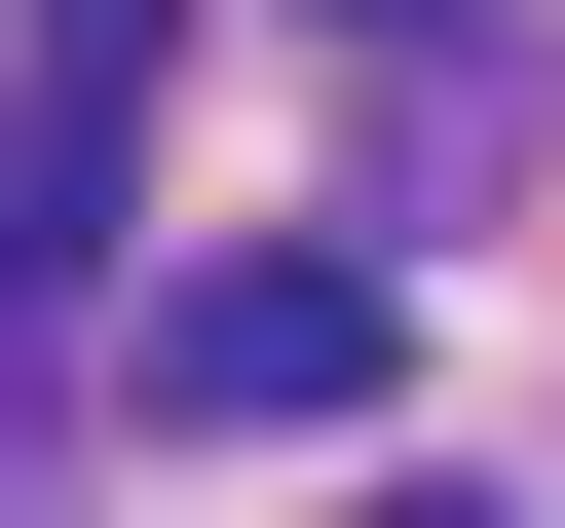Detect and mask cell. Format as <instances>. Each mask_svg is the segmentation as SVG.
I'll use <instances>...</instances> for the list:
<instances>
[{
	"mask_svg": "<svg viewBox=\"0 0 565 528\" xmlns=\"http://www.w3.org/2000/svg\"><path fill=\"white\" fill-rule=\"evenodd\" d=\"M377 226H264V264H151V415H226V453H302V415H377Z\"/></svg>",
	"mask_w": 565,
	"mask_h": 528,
	"instance_id": "6da1fadb",
	"label": "cell"
},
{
	"mask_svg": "<svg viewBox=\"0 0 565 528\" xmlns=\"http://www.w3.org/2000/svg\"><path fill=\"white\" fill-rule=\"evenodd\" d=\"M151 39H189V0H0V76H39V114H151Z\"/></svg>",
	"mask_w": 565,
	"mask_h": 528,
	"instance_id": "3957f363",
	"label": "cell"
},
{
	"mask_svg": "<svg viewBox=\"0 0 565 528\" xmlns=\"http://www.w3.org/2000/svg\"><path fill=\"white\" fill-rule=\"evenodd\" d=\"M377 528H527V490H377Z\"/></svg>",
	"mask_w": 565,
	"mask_h": 528,
	"instance_id": "277c9868",
	"label": "cell"
},
{
	"mask_svg": "<svg viewBox=\"0 0 565 528\" xmlns=\"http://www.w3.org/2000/svg\"><path fill=\"white\" fill-rule=\"evenodd\" d=\"M340 39H452V0H340Z\"/></svg>",
	"mask_w": 565,
	"mask_h": 528,
	"instance_id": "5b68a950",
	"label": "cell"
},
{
	"mask_svg": "<svg viewBox=\"0 0 565 528\" xmlns=\"http://www.w3.org/2000/svg\"><path fill=\"white\" fill-rule=\"evenodd\" d=\"M114 189H151V114H39V76H0V340L114 264Z\"/></svg>",
	"mask_w": 565,
	"mask_h": 528,
	"instance_id": "7a4b0ae2",
	"label": "cell"
}]
</instances>
